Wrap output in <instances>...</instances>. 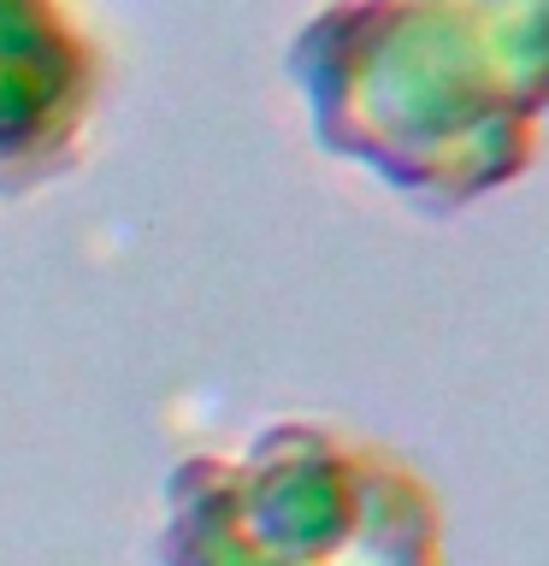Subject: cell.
I'll return each instance as SVG.
<instances>
[{
  "mask_svg": "<svg viewBox=\"0 0 549 566\" xmlns=\"http://www.w3.org/2000/svg\"><path fill=\"white\" fill-rule=\"evenodd\" d=\"M313 142L432 219L526 184L549 124V0H331L283 53Z\"/></svg>",
  "mask_w": 549,
  "mask_h": 566,
  "instance_id": "6da1fadb",
  "label": "cell"
},
{
  "mask_svg": "<svg viewBox=\"0 0 549 566\" xmlns=\"http://www.w3.org/2000/svg\"><path fill=\"white\" fill-rule=\"evenodd\" d=\"M159 566H449V531L402 449L336 419H272L172 467Z\"/></svg>",
  "mask_w": 549,
  "mask_h": 566,
  "instance_id": "7a4b0ae2",
  "label": "cell"
},
{
  "mask_svg": "<svg viewBox=\"0 0 549 566\" xmlns=\"http://www.w3.org/2000/svg\"><path fill=\"white\" fill-rule=\"evenodd\" d=\"M106 95V60L71 0H0V195L77 171Z\"/></svg>",
  "mask_w": 549,
  "mask_h": 566,
  "instance_id": "3957f363",
  "label": "cell"
}]
</instances>
